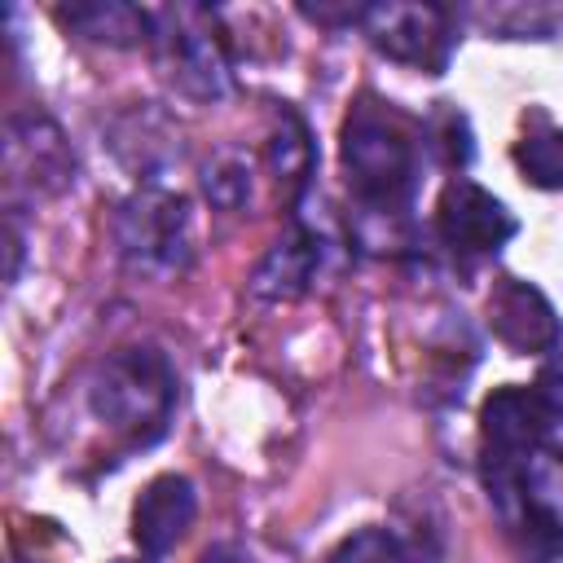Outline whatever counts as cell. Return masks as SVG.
<instances>
[{"label": "cell", "mask_w": 563, "mask_h": 563, "mask_svg": "<svg viewBox=\"0 0 563 563\" xmlns=\"http://www.w3.org/2000/svg\"><path fill=\"white\" fill-rule=\"evenodd\" d=\"M88 405L119 435L150 444L172 422L176 369L158 347H119L97 365L88 383Z\"/></svg>", "instance_id": "1"}, {"label": "cell", "mask_w": 563, "mask_h": 563, "mask_svg": "<svg viewBox=\"0 0 563 563\" xmlns=\"http://www.w3.org/2000/svg\"><path fill=\"white\" fill-rule=\"evenodd\" d=\"M343 167L365 207L396 211L413 189L418 154L400 123H391L374 106H356L343 123Z\"/></svg>", "instance_id": "2"}, {"label": "cell", "mask_w": 563, "mask_h": 563, "mask_svg": "<svg viewBox=\"0 0 563 563\" xmlns=\"http://www.w3.org/2000/svg\"><path fill=\"white\" fill-rule=\"evenodd\" d=\"M114 242L136 273H176L189 260V207L167 189H136L114 220Z\"/></svg>", "instance_id": "3"}, {"label": "cell", "mask_w": 563, "mask_h": 563, "mask_svg": "<svg viewBox=\"0 0 563 563\" xmlns=\"http://www.w3.org/2000/svg\"><path fill=\"white\" fill-rule=\"evenodd\" d=\"M154 44L163 53L167 75L189 97L216 101L229 88L224 44L211 31V18L202 9H167V13H154Z\"/></svg>", "instance_id": "4"}, {"label": "cell", "mask_w": 563, "mask_h": 563, "mask_svg": "<svg viewBox=\"0 0 563 563\" xmlns=\"http://www.w3.org/2000/svg\"><path fill=\"white\" fill-rule=\"evenodd\" d=\"M361 26L391 62L440 75L453 53V22L440 4H365Z\"/></svg>", "instance_id": "5"}, {"label": "cell", "mask_w": 563, "mask_h": 563, "mask_svg": "<svg viewBox=\"0 0 563 563\" xmlns=\"http://www.w3.org/2000/svg\"><path fill=\"white\" fill-rule=\"evenodd\" d=\"M435 229H440V242L457 255V260H488L497 255L515 233H519V220L506 211L501 198H493L484 185L457 176L444 185L440 202H435Z\"/></svg>", "instance_id": "6"}, {"label": "cell", "mask_w": 563, "mask_h": 563, "mask_svg": "<svg viewBox=\"0 0 563 563\" xmlns=\"http://www.w3.org/2000/svg\"><path fill=\"white\" fill-rule=\"evenodd\" d=\"M554 422H559V418H554L550 405L537 396V387L506 383V387H497V391L484 400V409H479V444H484V457H497V462H528L537 449H545Z\"/></svg>", "instance_id": "7"}, {"label": "cell", "mask_w": 563, "mask_h": 563, "mask_svg": "<svg viewBox=\"0 0 563 563\" xmlns=\"http://www.w3.org/2000/svg\"><path fill=\"white\" fill-rule=\"evenodd\" d=\"M488 330L519 356L554 352L563 343V325L554 303L523 277H501L488 295Z\"/></svg>", "instance_id": "8"}, {"label": "cell", "mask_w": 563, "mask_h": 563, "mask_svg": "<svg viewBox=\"0 0 563 563\" xmlns=\"http://www.w3.org/2000/svg\"><path fill=\"white\" fill-rule=\"evenodd\" d=\"M4 172L13 185L31 189V194H57L70 172L75 158L62 141V132L48 119H13L4 132Z\"/></svg>", "instance_id": "9"}, {"label": "cell", "mask_w": 563, "mask_h": 563, "mask_svg": "<svg viewBox=\"0 0 563 563\" xmlns=\"http://www.w3.org/2000/svg\"><path fill=\"white\" fill-rule=\"evenodd\" d=\"M198 515V493L185 475H158L141 488L132 506V541L141 545L145 559L167 554L194 523Z\"/></svg>", "instance_id": "10"}, {"label": "cell", "mask_w": 563, "mask_h": 563, "mask_svg": "<svg viewBox=\"0 0 563 563\" xmlns=\"http://www.w3.org/2000/svg\"><path fill=\"white\" fill-rule=\"evenodd\" d=\"M317 264H321L317 238L303 233V229H290V233H282V238L264 251V260L255 264V273H251V295H255V299H268V303L299 299V295L308 290Z\"/></svg>", "instance_id": "11"}, {"label": "cell", "mask_w": 563, "mask_h": 563, "mask_svg": "<svg viewBox=\"0 0 563 563\" xmlns=\"http://www.w3.org/2000/svg\"><path fill=\"white\" fill-rule=\"evenodd\" d=\"M57 18L92 40V44H110V48H132V44H145L154 40V13L136 9V4H123V0H79V4H62Z\"/></svg>", "instance_id": "12"}, {"label": "cell", "mask_w": 563, "mask_h": 563, "mask_svg": "<svg viewBox=\"0 0 563 563\" xmlns=\"http://www.w3.org/2000/svg\"><path fill=\"white\" fill-rule=\"evenodd\" d=\"M515 163L537 189H563V128L537 119V128H528L515 145Z\"/></svg>", "instance_id": "13"}, {"label": "cell", "mask_w": 563, "mask_h": 563, "mask_svg": "<svg viewBox=\"0 0 563 563\" xmlns=\"http://www.w3.org/2000/svg\"><path fill=\"white\" fill-rule=\"evenodd\" d=\"M268 163H273V172H277V180H282L286 189H299V185L308 180L312 145H308L303 123H299L290 110L282 114V128H277V136H273V145H268Z\"/></svg>", "instance_id": "14"}, {"label": "cell", "mask_w": 563, "mask_h": 563, "mask_svg": "<svg viewBox=\"0 0 563 563\" xmlns=\"http://www.w3.org/2000/svg\"><path fill=\"white\" fill-rule=\"evenodd\" d=\"M325 563H413L405 541L387 528H361L352 537H343Z\"/></svg>", "instance_id": "15"}, {"label": "cell", "mask_w": 563, "mask_h": 563, "mask_svg": "<svg viewBox=\"0 0 563 563\" xmlns=\"http://www.w3.org/2000/svg\"><path fill=\"white\" fill-rule=\"evenodd\" d=\"M207 194L220 202V207H238L242 198H251V176H246V167L242 163H216V167H207Z\"/></svg>", "instance_id": "16"}, {"label": "cell", "mask_w": 563, "mask_h": 563, "mask_svg": "<svg viewBox=\"0 0 563 563\" xmlns=\"http://www.w3.org/2000/svg\"><path fill=\"white\" fill-rule=\"evenodd\" d=\"M537 396L550 405V413L554 418H563V343L541 361V369H537Z\"/></svg>", "instance_id": "17"}, {"label": "cell", "mask_w": 563, "mask_h": 563, "mask_svg": "<svg viewBox=\"0 0 563 563\" xmlns=\"http://www.w3.org/2000/svg\"><path fill=\"white\" fill-rule=\"evenodd\" d=\"M198 563H255V559H251V550H242V545H233V541H220V545L202 550Z\"/></svg>", "instance_id": "18"}, {"label": "cell", "mask_w": 563, "mask_h": 563, "mask_svg": "<svg viewBox=\"0 0 563 563\" xmlns=\"http://www.w3.org/2000/svg\"><path fill=\"white\" fill-rule=\"evenodd\" d=\"M4 246H9V282H13V277H18V260H22V238H18L13 224L4 229Z\"/></svg>", "instance_id": "19"}, {"label": "cell", "mask_w": 563, "mask_h": 563, "mask_svg": "<svg viewBox=\"0 0 563 563\" xmlns=\"http://www.w3.org/2000/svg\"><path fill=\"white\" fill-rule=\"evenodd\" d=\"M114 563H136V559H114Z\"/></svg>", "instance_id": "20"}]
</instances>
